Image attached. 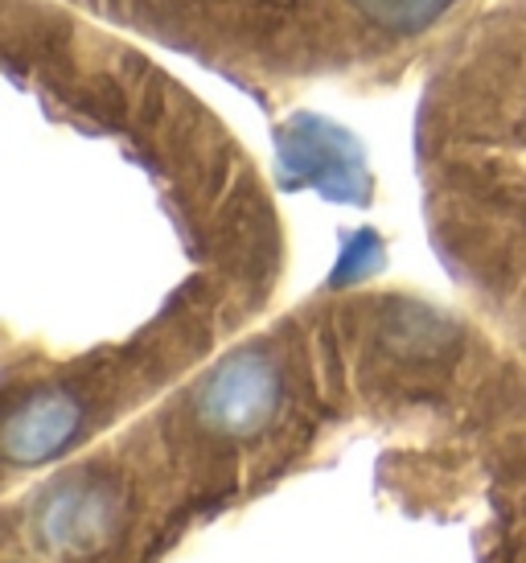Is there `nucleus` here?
<instances>
[{
	"mask_svg": "<svg viewBox=\"0 0 526 563\" xmlns=\"http://www.w3.org/2000/svg\"><path fill=\"white\" fill-rule=\"evenodd\" d=\"M280 371L260 350H239L201 383L198 416L218 437H255L280 411Z\"/></svg>",
	"mask_w": 526,
	"mask_h": 563,
	"instance_id": "f257e3e1",
	"label": "nucleus"
},
{
	"mask_svg": "<svg viewBox=\"0 0 526 563\" xmlns=\"http://www.w3.org/2000/svg\"><path fill=\"white\" fill-rule=\"evenodd\" d=\"M124 522V498L108 482H70L54 489L37 515L42 543L58 555H91Z\"/></svg>",
	"mask_w": 526,
	"mask_h": 563,
	"instance_id": "f03ea898",
	"label": "nucleus"
},
{
	"mask_svg": "<svg viewBox=\"0 0 526 563\" xmlns=\"http://www.w3.org/2000/svg\"><path fill=\"white\" fill-rule=\"evenodd\" d=\"M83 423V411L63 387H46V391L30 395L25 404L9 416L4 428V453L17 465H37L54 456L63 444H70V437Z\"/></svg>",
	"mask_w": 526,
	"mask_h": 563,
	"instance_id": "7ed1b4c3",
	"label": "nucleus"
}]
</instances>
